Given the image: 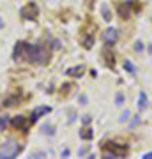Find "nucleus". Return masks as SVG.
Returning <instances> with one entry per match:
<instances>
[{
  "label": "nucleus",
  "mask_w": 152,
  "mask_h": 159,
  "mask_svg": "<svg viewBox=\"0 0 152 159\" xmlns=\"http://www.w3.org/2000/svg\"><path fill=\"white\" fill-rule=\"evenodd\" d=\"M115 104H117V106H122V104H124V94H122V92H118L117 96H115Z\"/></svg>",
  "instance_id": "18"
},
{
  "label": "nucleus",
  "mask_w": 152,
  "mask_h": 159,
  "mask_svg": "<svg viewBox=\"0 0 152 159\" xmlns=\"http://www.w3.org/2000/svg\"><path fill=\"white\" fill-rule=\"evenodd\" d=\"M44 156H46L44 152H35L34 154V157H44Z\"/></svg>",
  "instance_id": "25"
},
{
  "label": "nucleus",
  "mask_w": 152,
  "mask_h": 159,
  "mask_svg": "<svg viewBox=\"0 0 152 159\" xmlns=\"http://www.w3.org/2000/svg\"><path fill=\"white\" fill-rule=\"evenodd\" d=\"M135 51H138V53L143 51V43H141V41H136L135 43Z\"/></svg>",
  "instance_id": "22"
},
{
  "label": "nucleus",
  "mask_w": 152,
  "mask_h": 159,
  "mask_svg": "<svg viewBox=\"0 0 152 159\" xmlns=\"http://www.w3.org/2000/svg\"><path fill=\"white\" fill-rule=\"evenodd\" d=\"M87 102H89V99H87V96H85V94H83V96H80V104H83V106H85Z\"/></svg>",
  "instance_id": "24"
},
{
  "label": "nucleus",
  "mask_w": 152,
  "mask_h": 159,
  "mask_svg": "<svg viewBox=\"0 0 152 159\" xmlns=\"http://www.w3.org/2000/svg\"><path fill=\"white\" fill-rule=\"evenodd\" d=\"M117 12L122 20H127V18L133 14V4L131 0H126V2H117Z\"/></svg>",
  "instance_id": "5"
},
{
  "label": "nucleus",
  "mask_w": 152,
  "mask_h": 159,
  "mask_svg": "<svg viewBox=\"0 0 152 159\" xmlns=\"http://www.w3.org/2000/svg\"><path fill=\"white\" fill-rule=\"evenodd\" d=\"M83 71H85V66H76V67H69L66 71V74L67 76H76V78H80L83 74Z\"/></svg>",
  "instance_id": "10"
},
{
  "label": "nucleus",
  "mask_w": 152,
  "mask_h": 159,
  "mask_svg": "<svg viewBox=\"0 0 152 159\" xmlns=\"http://www.w3.org/2000/svg\"><path fill=\"white\" fill-rule=\"evenodd\" d=\"M4 29V21H2V18H0V30Z\"/></svg>",
  "instance_id": "29"
},
{
  "label": "nucleus",
  "mask_w": 152,
  "mask_h": 159,
  "mask_svg": "<svg viewBox=\"0 0 152 159\" xmlns=\"http://www.w3.org/2000/svg\"><path fill=\"white\" fill-rule=\"evenodd\" d=\"M7 124H9V117H7V115H2V117H0V131L6 129Z\"/></svg>",
  "instance_id": "16"
},
{
  "label": "nucleus",
  "mask_w": 152,
  "mask_h": 159,
  "mask_svg": "<svg viewBox=\"0 0 152 159\" xmlns=\"http://www.w3.org/2000/svg\"><path fill=\"white\" fill-rule=\"evenodd\" d=\"M92 136H94V131L90 129V127L83 125V127L80 129V138H81V140H92Z\"/></svg>",
  "instance_id": "12"
},
{
  "label": "nucleus",
  "mask_w": 152,
  "mask_h": 159,
  "mask_svg": "<svg viewBox=\"0 0 152 159\" xmlns=\"http://www.w3.org/2000/svg\"><path fill=\"white\" fill-rule=\"evenodd\" d=\"M81 122H83V125H89L90 122H92V117H90V115H83V117H81Z\"/></svg>",
  "instance_id": "21"
},
{
  "label": "nucleus",
  "mask_w": 152,
  "mask_h": 159,
  "mask_svg": "<svg viewBox=\"0 0 152 159\" xmlns=\"http://www.w3.org/2000/svg\"><path fill=\"white\" fill-rule=\"evenodd\" d=\"M12 55L16 60H28L35 66H44L50 60V50L44 44H28L25 41L16 43Z\"/></svg>",
  "instance_id": "1"
},
{
  "label": "nucleus",
  "mask_w": 152,
  "mask_h": 159,
  "mask_svg": "<svg viewBox=\"0 0 152 159\" xmlns=\"http://www.w3.org/2000/svg\"><path fill=\"white\" fill-rule=\"evenodd\" d=\"M143 159H152V152H147V154H143Z\"/></svg>",
  "instance_id": "26"
},
{
  "label": "nucleus",
  "mask_w": 152,
  "mask_h": 159,
  "mask_svg": "<svg viewBox=\"0 0 152 159\" xmlns=\"http://www.w3.org/2000/svg\"><path fill=\"white\" fill-rule=\"evenodd\" d=\"M101 150L106 157H126L129 154V147L127 145H120L115 142H103L101 143Z\"/></svg>",
  "instance_id": "2"
},
{
  "label": "nucleus",
  "mask_w": 152,
  "mask_h": 159,
  "mask_svg": "<svg viewBox=\"0 0 152 159\" xmlns=\"http://www.w3.org/2000/svg\"><path fill=\"white\" fill-rule=\"evenodd\" d=\"M103 41H104V44L106 46H115L118 41V30L113 29V27H110V29L104 30V34H103Z\"/></svg>",
  "instance_id": "6"
},
{
  "label": "nucleus",
  "mask_w": 152,
  "mask_h": 159,
  "mask_svg": "<svg viewBox=\"0 0 152 159\" xmlns=\"http://www.w3.org/2000/svg\"><path fill=\"white\" fill-rule=\"evenodd\" d=\"M20 14H21L25 20H35V18H37V14H39V9H37V6H35L34 2H28L27 6L21 7Z\"/></svg>",
  "instance_id": "4"
},
{
  "label": "nucleus",
  "mask_w": 152,
  "mask_h": 159,
  "mask_svg": "<svg viewBox=\"0 0 152 159\" xmlns=\"http://www.w3.org/2000/svg\"><path fill=\"white\" fill-rule=\"evenodd\" d=\"M129 111H124V113L120 115V122H127V120H129Z\"/></svg>",
  "instance_id": "23"
},
{
  "label": "nucleus",
  "mask_w": 152,
  "mask_h": 159,
  "mask_svg": "<svg viewBox=\"0 0 152 159\" xmlns=\"http://www.w3.org/2000/svg\"><path fill=\"white\" fill-rule=\"evenodd\" d=\"M101 14H103V18H104V21H110V20H112V12H110L108 6H103L101 7Z\"/></svg>",
  "instance_id": "14"
},
{
  "label": "nucleus",
  "mask_w": 152,
  "mask_h": 159,
  "mask_svg": "<svg viewBox=\"0 0 152 159\" xmlns=\"http://www.w3.org/2000/svg\"><path fill=\"white\" fill-rule=\"evenodd\" d=\"M43 133H44V134H50V136H53V134H55V131H53V127H51V125H44V127H43Z\"/></svg>",
  "instance_id": "19"
},
{
  "label": "nucleus",
  "mask_w": 152,
  "mask_h": 159,
  "mask_svg": "<svg viewBox=\"0 0 152 159\" xmlns=\"http://www.w3.org/2000/svg\"><path fill=\"white\" fill-rule=\"evenodd\" d=\"M50 111H51V108H50V106H37V108H35L34 111L30 113V122L34 124V122H37V120H39L41 117H43V115L50 113Z\"/></svg>",
  "instance_id": "8"
},
{
  "label": "nucleus",
  "mask_w": 152,
  "mask_h": 159,
  "mask_svg": "<svg viewBox=\"0 0 152 159\" xmlns=\"http://www.w3.org/2000/svg\"><path fill=\"white\" fill-rule=\"evenodd\" d=\"M62 156H64V157H67V156H69V150H67V148H64V150H62Z\"/></svg>",
  "instance_id": "27"
},
{
  "label": "nucleus",
  "mask_w": 152,
  "mask_h": 159,
  "mask_svg": "<svg viewBox=\"0 0 152 159\" xmlns=\"http://www.w3.org/2000/svg\"><path fill=\"white\" fill-rule=\"evenodd\" d=\"M147 51H149V53H150V55H152V43H150V44H149V46H147Z\"/></svg>",
  "instance_id": "28"
},
{
  "label": "nucleus",
  "mask_w": 152,
  "mask_h": 159,
  "mask_svg": "<svg viewBox=\"0 0 152 159\" xmlns=\"http://www.w3.org/2000/svg\"><path fill=\"white\" fill-rule=\"evenodd\" d=\"M92 46H94V37L90 35V37H87V39L83 41V48H87V50H90Z\"/></svg>",
  "instance_id": "17"
},
{
  "label": "nucleus",
  "mask_w": 152,
  "mask_h": 159,
  "mask_svg": "<svg viewBox=\"0 0 152 159\" xmlns=\"http://www.w3.org/2000/svg\"><path fill=\"white\" fill-rule=\"evenodd\" d=\"M30 124H32V122H30V120L27 122V119H25L23 115H18V117H14V119L11 120V125L14 127V129H23V131H27Z\"/></svg>",
  "instance_id": "7"
},
{
  "label": "nucleus",
  "mask_w": 152,
  "mask_h": 159,
  "mask_svg": "<svg viewBox=\"0 0 152 159\" xmlns=\"http://www.w3.org/2000/svg\"><path fill=\"white\" fill-rule=\"evenodd\" d=\"M147 104H149V97H147L145 92L141 90L140 96H138V110H140V111H143V110L147 108Z\"/></svg>",
  "instance_id": "11"
},
{
  "label": "nucleus",
  "mask_w": 152,
  "mask_h": 159,
  "mask_svg": "<svg viewBox=\"0 0 152 159\" xmlns=\"http://www.w3.org/2000/svg\"><path fill=\"white\" fill-rule=\"evenodd\" d=\"M124 69H126V71H127L129 74H133V76L136 74V67L129 62V60H126V62H124Z\"/></svg>",
  "instance_id": "15"
},
{
  "label": "nucleus",
  "mask_w": 152,
  "mask_h": 159,
  "mask_svg": "<svg viewBox=\"0 0 152 159\" xmlns=\"http://www.w3.org/2000/svg\"><path fill=\"white\" fill-rule=\"evenodd\" d=\"M104 58H106V66L108 67H115V55L112 51H104Z\"/></svg>",
  "instance_id": "13"
},
{
  "label": "nucleus",
  "mask_w": 152,
  "mask_h": 159,
  "mask_svg": "<svg viewBox=\"0 0 152 159\" xmlns=\"http://www.w3.org/2000/svg\"><path fill=\"white\" fill-rule=\"evenodd\" d=\"M140 122H141V119H140V115H136V117H135V119H133V120H131V129H135V127H136V125H138V124H140Z\"/></svg>",
  "instance_id": "20"
},
{
  "label": "nucleus",
  "mask_w": 152,
  "mask_h": 159,
  "mask_svg": "<svg viewBox=\"0 0 152 159\" xmlns=\"http://www.w3.org/2000/svg\"><path fill=\"white\" fill-rule=\"evenodd\" d=\"M20 102H21V96H20V94H14V96L7 97L6 101H4V106H6V108H11V106H18Z\"/></svg>",
  "instance_id": "9"
},
{
  "label": "nucleus",
  "mask_w": 152,
  "mask_h": 159,
  "mask_svg": "<svg viewBox=\"0 0 152 159\" xmlns=\"http://www.w3.org/2000/svg\"><path fill=\"white\" fill-rule=\"evenodd\" d=\"M23 150V145L16 140H6L0 145V159H14Z\"/></svg>",
  "instance_id": "3"
}]
</instances>
